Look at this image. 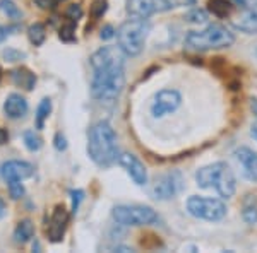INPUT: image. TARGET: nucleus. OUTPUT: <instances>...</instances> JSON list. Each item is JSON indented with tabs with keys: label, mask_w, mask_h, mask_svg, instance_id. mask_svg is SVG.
I'll use <instances>...</instances> for the list:
<instances>
[{
	"label": "nucleus",
	"mask_w": 257,
	"mask_h": 253,
	"mask_svg": "<svg viewBox=\"0 0 257 253\" xmlns=\"http://www.w3.org/2000/svg\"><path fill=\"white\" fill-rule=\"evenodd\" d=\"M7 35H9V31H7L4 26H0V43H2V41L7 38Z\"/></svg>",
	"instance_id": "40"
},
{
	"label": "nucleus",
	"mask_w": 257,
	"mask_h": 253,
	"mask_svg": "<svg viewBox=\"0 0 257 253\" xmlns=\"http://www.w3.org/2000/svg\"><path fill=\"white\" fill-rule=\"evenodd\" d=\"M250 110H252V113L257 117V98H252L250 99Z\"/></svg>",
	"instance_id": "39"
},
{
	"label": "nucleus",
	"mask_w": 257,
	"mask_h": 253,
	"mask_svg": "<svg viewBox=\"0 0 257 253\" xmlns=\"http://www.w3.org/2000/svg\"><path fill=\"white\" fill-rule=\"evenodd\" d=\"M115 33H117V31H115L113 28L108 24V26H105L101 30V35H99V36H101V40H110V38H113V36H115Z\"/></svg>",
	"instance_id": "35"
},
{
	"label": "nucleus",
	"mask_w": 257,
	"mask_h": 253,
	"mask_svg": "<svg viewBox=\"0 0 257 253\" xmlns=\"http://www.w3.org/2000/svg\"><path fill=\"white\" fill-rule=\"evenodd\" d=\"M235 43L233 33L219 24H211L206 30L192 31L185 38V47L194 52H208V50L228 48Z\"/></svg>",
	"instance_id": "4"
},
{
	"label": "nucleus",
	"mask_w": 257,
	"mask_h": 253,
	"mask_svg": "<svg viewBox=\"0 0 257 253\" xmlns=\"http://www.w3.org/2000/svg\"><path fill=\"white\" fill-rule=\"evenodd\" d=\"M65 16H67V19L70 21H77L82 18V9L79 4H72V6H69L67 12H65Z\"/></svg>",
	"instance_id": "30"
},
{
	"label": "nucleus",
	"mask_w": 257,
	"mask_h": 253,
	"mask_svg": "<svg viewBox=\"0 0 257 253\" xmlns=\"http://www.w3.org/2000/svg\"><path fill=\"white\" fill-rule=\"evenodd\" d=\"M196 0H172L173 7H184V6H194Z\"/></svg>",
	"instance_id": "36"
},
{
	"label": "nucleus",
	"mask_w": 257,
	"mask_h": 253,
	"mask_svg": "<svg viewBox=\"0 0 257 253\" xmlns=\"http://www.w3.org/2000/svg\"><path fill=\"white\" fill-rule=\"evenodd\" d=\"M149 23L146 19H134L125 21L117 31L118 47L127 57H138L144 50L146 38L149 35Z\"/></svg>",
	"instance_id": "5"
},
{
	"label": "nucleus",
	"mask_w": 257,
	"mask_h": 253,
	"mask_svg": "<svg viewBox=\"0 0 257 253\" xmlns=\"http://www.w3.org/2000/svg\"><path fill=\"white\" fill-rule=\"evenodd\" d=\"M196 181L201 188H214L223 198L233 197L235 190H237L233 171L230 169V166L221 161L199 169L196 173Z\"/></svg>",
	"instance_id": "3"
},
{
	"label": "nucleus",
	"mask_w": 257,
	"mask_h": 253,
	"mask_svg": "<svg viewBox=\"0 0 257 253\" xmlns=\"http://www.w3.org/2000/svg\"><path fill=\"white\" fill-rule=\"evenodd\" d=\"M2 57L7 62H19V60H23L26 55L18 52V50H14V48H7V50H4V52H2Z\"/></svg>",
	"instance_id": "28"
},
{
	"label": "nucleus",
	"mask_w": 257,
	"mask_h": 253,
	"mask_svg": "<svg viewBox=\"0 0 257 253\" xmlns=\"http://www.w3.org/2000/svg\"><path fill=\"white\" fill-rule=\"evenodd\" d=\"M208 9L213 16L216 18H228L231 16V12L235 9L233 0H209Z\"/></svg>",
	"instance_id": "18"
},
{
	"label": "nucleus",
	"mask_w": 257,
	"mask_h": 253,
	"mask_svg": "<svg viewBox=\"0 0 257 253\" xmlns=\"http://www.w3.org/2000/svg\"><path fill=\"white\" fill-rule=\"evenodd\" d=\"M118 163L125 168V171L128 173V176L134 180L136 185H146L148 183V171L144 168V164L136 157L134 154H128V152H123V154L118 156Z\"/></svg>",
	"instance_id": "13"
},
{
	"label": "nucleus",
	"mask_w": 257,
	"mask_h": 253,
	"mask_svg": "<svg viewBox=\"0 0 257 253\" xmlns=\"http://www.w3.org/2000/svg\"><path fill=\"white\" fill-rule=\"evenodd\" d=\"M250 135L254 137V139L257 140V125H254V127H252V130H250Z\"/></svg>",
	"instance_id": "42"
},
{
	"label": "nucleus",
	"mask_w": 257,
	"mask_h": 253,
	"mask_svg": "<svg viewBox=\"0 0 257 253\" xmlns=\"http://www.w3.org/2000/svg\"><path fill=\"white\" fill-rule=\"evenodd\" d=\"M182 105V94L175 89H163L155 96L151 105V113L155 118H161L168 113H173Z\"/></svg>",
	"instance_id": "10"
},
{
	"label": "nucleus",
	"mask_w": 257,
	"mask_h": 253,
	"mask_svg": "<svg viewBox=\"0 0 257 253\" xmlns=\"http://www.w3.org/2000/svg\"><path fill=\"white\" fill-rule=\"evenodd\" d=\"M235 30L243 31L247 35H255L257 33V12L255 11H242V14L237 19L231 21Z\"/></svg>",
	"instance_id": "16"
},
{
	"label": "nucleus",
	"mask_w": 257,
	"mask_h": 253,
	"mask_svg": "<svg viewBox=\"0 0 257 253\" xmlns=\"http://www.w3.org/2000/svg\"><path fill=\"white\" fill-rule=\"evenodd\" d=\"M111 215L120 226H149L158 222V214L148 205H117Z\"/></svg>",
	"instance_id": "6"
},
{
	"label": "nucleus",
	"mask_w": 257,
	"mask_h": 253,
	"mask_svg": "<svg viewBox=\"0 0 257 253\" xmlns=\"http://www.w3.org/2000/svg\"><path fill=\"white\" fill-rule=\"evenodd\" d=\"M33 2L43 11H52L55 7V0H33Z\"/></svg>",
	"instance_id": "34"
},
{
	"label": "nucleus",
	"mask_w": 257,
	"mask_h": 253,
	"mask_svg": "<svg viewBox=\"0 0 257 253\" xmlns=\"http://www.w3.org/2000/svg\"><path fill=\"white\" fill-rule=\"evenodd\" d=\"M76 23L77 21L69 19V23H65L64 26L60 28V40L62 41H67V43H70V41L76 40Z\"/></svg>",
	"instance_id": "25"
},
{
	"label": "nucleus",
	"mask_w": 257,
	"mask_h": 253,
	"mask_svg": "<svg viewBox=\"0 0 257 253\" xmlns=\"http://www.w3.org/2000/svg\"><path fill=\"white\" fill-rule=\"evenodd\" d=\"M11 77H12V81H14V84L24 91H31L36 84V76L26 67L14 69L11 72Z\"/></svg>",
	"instance_id": "17"
},
{
	"label": "nucleus",
	"mask_w": 257,
	"mask_h": 253,
	"mask_svg": "<svg viewBox=\"0 0 257 253\" xmlns=\"http://www.w3.org/2000/svg\"><path fill=\"white\" fill-rule=\"evenodd\" d=\"M88 154L93 163L101 168H108L117 161V134L108 122H98L89 128Z\"/></svg>",
	"instance_id": "2"
},
{
	"label": "nucleus",
	"mask_w": 257,
	"mask_h": 253,
	"mask_svg": "<svg viewBox=\"0 0 257 253\" xmlns=\"http://www.w3.org/2000/svg\"><path fill=\"white\" fill-rule=\"evenodd\" d=\"M4 111L6 115L12 120H18V118H23L28 111V101L24 99L21 94H9L4 103Z\"/></svg>",
	"instance_id": "15"
},
{
	"label": "nucleus",
	"mask_w": 257,
	"mask_h": 253,
	"mask_svg": "<svg viewBox=\"0 0 257 253\" xmlns=\"http://www.w3.org/2000/svg\"><path fill=\"white\" fill-rule=\"evenodd\" d=\"M28 38L35 47H40V45L45 43V40H47V30H45L43 24L36 23V24H31L30 30H28Z\"/></svg>",
	"instance_id": "21"
},
{
	"label": "nucleus",
	"mask_w": 257,
	"mask_h": 253,
	"mask_svg": "<svg viewBox=\"0 0 257 253\" xmlns=\"http://www.w3.org/2000/svg\"><path fill=\"white\" fill-rule=\"evenodd\" d=\"M113 250L115 251H134L132 248H128V246H115Z\"/></svg>",
	"instance_id": "41"
},
{
	"label": "nucleus",
	"mask_w": 257,
	"mask_h": 253,
	"mask_svg": "<svg viewBox=\"0 0 257 253\" xmlns=\"http://www.w3.org/2000/svg\"><path fill=\"white\" fill-rule=\"evenodd\" d=\"M0 11H2L9 19L19 21L23 18V12H21V9L12 2V0H0Z\"/></svg>",
	"instance_id": "23"
},
{
	"label": "nucleus",
	"mask_w": 257,
	"mask_h": 253,
	"mask_svg": "<svg viewBox=\"0 0 257 253\" xmlns=\"http://www.w3.org/2000/svg\"><path fill=\"white\" fill-rule=\"evenodd\" d=\"M233 4L242 11H255L257 12V0H233Z\"/></svg>",
	"instance_id": "31"
},
{
	"label": "nucleus",
	"mask_w": 257,
	"mask_h": 253,
	"mask_svg": "<svg viewBox=\"0 0 257 253\" xmlns=\"http://www.w3.org/2000/svg\"><path fill=\"white\" fill-rule=\"evenodd\" d=\"M6 212H7V207H6V202L2 200V198H0V219L4 217V215H6Z\"/></svg>",
	"instance_id": "38"
},
{
	"label": "nucleus",
	"mask_w": 257,
	"mask_h": 253,
	"mask_svg": "<svg viewBox=\"0 0 257 253\" xmlns=\"http://www.w3.org/2000/svg\"><path fill=\"white\" fill-rule=\"evenodd\" d=\"M187 210L190 215L202 221H221L226 215V205L218 198H208L192 195L187 200Z\"/></svg>",
	"instance_id": "7"
},
{
	"label": "nucleus",
	"mask_w": 257,
	"mask_h": 253,
	"mask_svg": "<svg viewBox=\"0 0 257 253\" xmlns=\"http://www.w3.org/2000/svg\"><path fill=\"white\" fill-rule=\"evenodd\" d=\"M125 53L120 47H103L94 52L89 59L93 67V81H91V94L99 103L111 105L120 98L125 86Z\"/></svg>",
	"instance_id": "1"
},
{
	"label": "nucleus",
	"mask_w": 257,
	"mask_h": 253,
	"mask_svg": "<svg viewBox=\"0 0 257 253\" xmlns=\"http://www.w3.org/2000/svg\"><path fill=\"white\" fill-rule=\"evenodd\" d=\"M70 195H72V212L76 214L77 209H79V204H81L82 197H84V192H82V190H72Z\"/></svg>",
	"instance_id": "32"
},
{
	"label": "nucleus",
	"mask_w": 257,
	"mask_h": 253,
	"mask_svg": "<svg viewBox=\"0 0 257 253\" xmlns=\"http://www.w3.org/2000/svg\"><path fill=\"white\" fill-rule=\"evenodd\" d=\"M242 217L247 224H257V198L254 195H247L243 198V207H242Z\"/></svg>",
	"instance_id": "20"
},
{
	"label": "nucleus",
	"mask_w": 257,
	"mask_h": 253,
	"mask_svg": "<svg viewBox=\"0 0 257 253\" xmlns=\"http://www.w3.org/2000/svg\"><path fill=\"white\" fill-rule=\"evenodd\" d=\"M9 192L14 200H19V198L24 197V186L21 181H9Z\"/></svg>",
	"instance_id": "27"
},
{
	"label": "nucleus",
	"mask_w": 257,
	"mask_h": 253,
	"mask_svg": "<svg viewBox=\"0 0 257 253\" xmlns=\"http://www.w3.org/2000/svg\"><path fill=\"white\" fill-rule=\"evenodd\" d=\"M33 166L26 161H7L0 166V176L9 181H23L33 175Z\"/></svg>",
	"instance_id": "12"
},
{
	"label": "nucleus",
	"mask_w": 257,
	"mask_h": 253,
	"mask_svg": "<svg viewBox=\"0 0 257 253\" xmlns=\"http://www.w3.org/2000/svg\"><path fill=\"white\" fill-rule=\"evenodd\" d=\"M106 7H108V4H106V0H94V2L91 4V7H89L91 16H93L94 19L101 18V16L106 12Z\"/></svg>",
	"instance_id": "26"
},
{
	"label": "nucleus",
	"mask_w": 257,
	"mask_h": 253,
	"mask_svg": "<svg viewBox=\"0 0 257 253\" xmlns=\"http://www.w3.org/2000/svg\"><path fill=\"white\" fill-rule=\"evenodd\" d=\"M182 188H184V178H182L180 171H168L155 180L151 195L156 200H170L177 193H180Z\"/></svg>",
	"instance_id": "8"
},
{
	"label": "nucleus",
	"mask_w": 257,
	"mask_h": 253,
	"mask_svg": "<svg viewBox=\"0 0 257 253\" xmlns=\"http://www.w3.org/2000/svg\"><path fill=\"white\" fill-rule=\"evenodd\" d=\"M53 144H55V149L57 151H65L67 149V140L62 134H57L55 139H53Z\"/></svg>",
	"instance_id": "33"
},
{
	"label": "nucleus",
	"mask_w": 257,
	"mask_h": 253,
	"mask_svg": "<svg viewBox=\"0 0 257 253\" xmlns=\"http://www.w3.org/2000/svg\"><path fill=\"white\" fill-rule=\"evenodd\" d=\"M185 19H187L189 23H206L208 16H206V12H204V11L194 9L192 12H189V14L185 16Z\"/></svg>",
	"instance_id": "29"
},
{
	"label": "nucleus",
	"mask_w": 257,
	"mask_h": 253,
	"mask_svg": "<svg viewBox=\"0 0 257 253\" xmlns=\"http://www.w3.org/2000/svg\"><path fill=\"white\" fill-rule=\"evenodd\" d=\"M35 236V224H33L30 219H24L21 221L18 226H16V231H14V239L16 243H28L30 239Z\"/></svg>",
	"instance_id": "19"
},
{
	"label": "nucleus",
	"mask_w": 257,
	"mask_h": 253,
	"mask_svg": "<svg viewBox=\"0 0 257 253\" xmlns=\"http://www.w3.org/2000/svg\"><path fill=\"white\" fill-rule=\"evenodd\" d=\"M7 140H9V134H7V130L0 128V146H2V144H6Z\"/></svg>",
	"instance_id": "37"
},
{
	"label": "nucleus",
	"mask_w": 257,
	"mask_h": 253,
	"mask_svg": "<svg viewBox=\"0 0 257 253\" xmlns=\"http://www.w3.org/2000/svg\"><path fill=\"white\" fill-rule=\"evenodd\" d=\"M50 111H52V101H50V98L41 99L38 110H36V128H43L45 120L50 117Z\"/></svg>",
	"instance_id": "22"
},
{
	"label": "nucleus",
	"mask_w": 257,
	"mask_h": 253,
	"mask_svg": "<svg viewBox=\"0 0 257 253\" xmlns=\"http://www.w3.org/2000/svg\"><path fill=\"white\" fill-rule=\"evenodd\" d=\"M69 224V212L64 205H57L55 210L52 214V219H50V226H48V239L52 243H59L64 239L65 229H67Z\"/></svg>",
	"instance_id": "11"
},
{
	"label": "nucleus",
	"mask_w": 257,
	"mask_h": 253,
	"mask_svg": "<svg viewBox=\"0 0 257 253\" xmlns=\"http://www.w3.org/2000/svg\"><path fill=\"white\" fill-rule=\"evenodd\" d=\"M170 9H173L172 0H127V14L134 19H148Z\"/></svg>",
	"instance_id": "9"
},
{
	"label": "nucleus",
	"mask_w": 257,
	"mask_h": 253,
	"mask_svg": "<svg viewBox=\"0 0 257 253\" xmlns=\"http://www.w3.org/2000/svg\"><path fill=\"white\" fill-rule=\"evenodd\" d=\"M0 79H2V70H0Z\"/></svg>",
	"instance_id": "43"
},
{
	"label": "nucleus",
	"mask_w": 257,
	"mask_h": 253,
	"mask_svg": "<svg viewBox=\"0 0 257 253\" xmlns=\"http://www.w3.org/2000/svg\"><path fill=\"white\" fill-rule=\"evenodd\" d=\"M238 163L243 166V175L250 181H257V152L248 147H240L235 151Z\"/></svg>",
	"instance_id": "14"
},
{
	"label": "nucleus",
	"mask_w": 257,
	"mask_h": 253,
	"mask_svg": "<svg viewBox=\"0 0 257 253\" xmlns=\"http://www.w3.org/2000/svg\"><path fill=\"white\" fill-rule=\"evenodd\" d=\"M23 139H24V144H26V147L30 149L31 152L40 151L41 146H43V142H41V137H40L38 134H35L33 130L24 132Z\"/></svg>",
	"instance_id": "24"
}]
</instances>
